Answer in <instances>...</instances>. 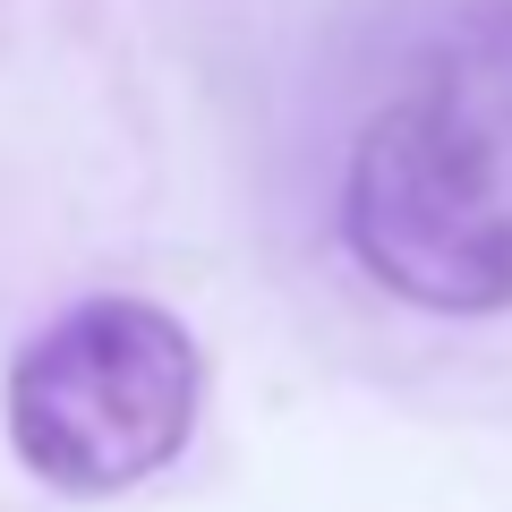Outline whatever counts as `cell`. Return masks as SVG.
Listing matches in <instances>:
<instances>
[{
  "mask_svg": "<svg viewBox=\"0 0 512 512\" xmlns=\"http://www.w3.org/2000/svg\"><path fill=\"white\" fill-rule=\"evenodd\" d=\"M342 248L427 316H512V0H444L342 154Z\"/></svg>",
  "mask_w": 512,
  "mask_h": 512,
  "instance_id": "1",
  "label": "cell"
},
{
  "mask_svg": "<svg viewBox=\"0 0 512 512\" xmlns=\"http://www.w3.org/2000/svg\"><path fill=\"white\" fill-rule=\"evenodd\" d=\"M205 402V359L154 299L94 291L9 359V444L60 495H120L171 470Z\"/></svg>",
  "mask_w": 512,
  "mask_h": 512,
  "instance_id": "2",
  "label": "cell"
}]
</instances>
